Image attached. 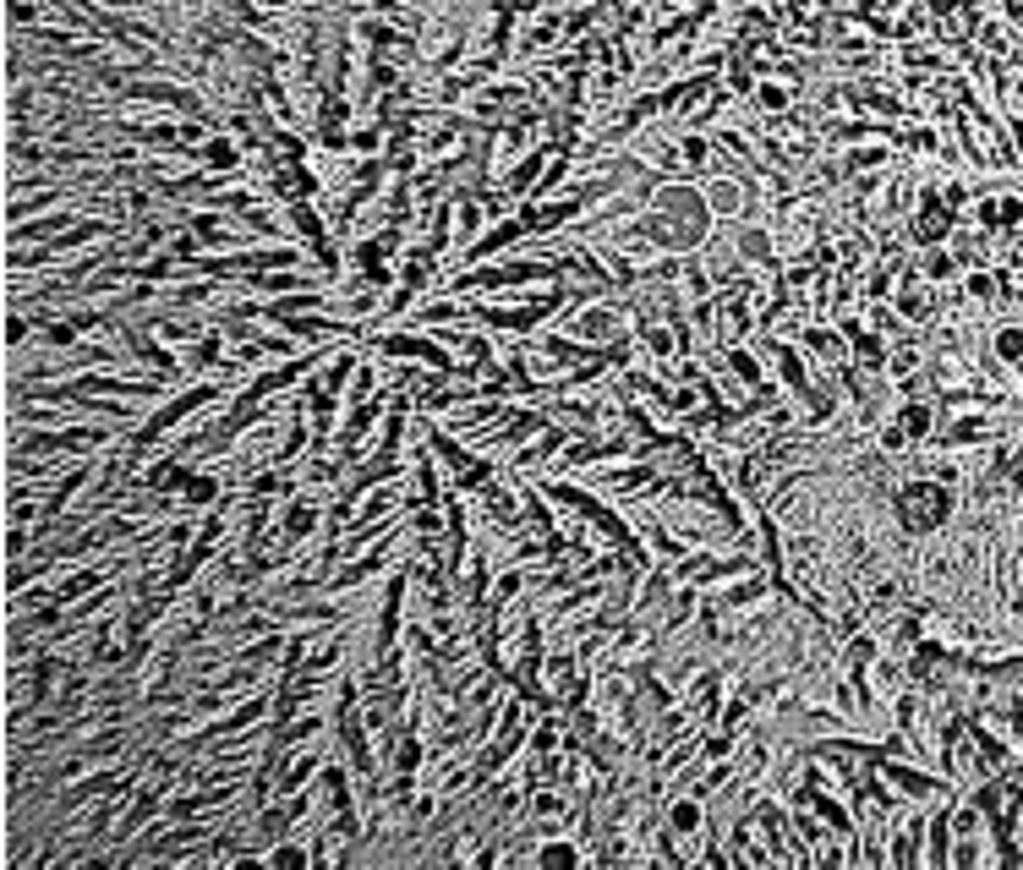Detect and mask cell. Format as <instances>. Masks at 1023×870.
<instances>
[{
	"instance_id": "cell-23",
	"label": "cell",
	"mask_w": 1023,
	"mask_h": 870,
	"mask_svg": "<svg viewBox=\"0 0 1023 870\" xmlns=\"http://www.w3.org/2000/svg\"><path fill=\"white\" fill-rule=\"evenodd\" d=\"M1018 591H1023V575H1018Z\"/></svg>"
},
{
	"instance_id": "cell-14",
	"label": "cell",
	"mask_w": 1023,
	"mask_h": 870,
	"mask_svg": "<svg viewBox=\"0 0 1023 870\" xmlns=\"http://www.w3.org/2000/svg\"><path fill=\"white\" fill-rule=\"evenodd\" d=\"M925 865H952V810L925 821Z\"/></svg>"
},
{
	"instance_id": "cell-17",
	"label": "cell",
	"mask_w": 1023,
	"mask_h": 870,
	"mask_svg": "<svg viewBox=\"0 0 1023 870\" xmlns=\"http://www.w3.org/2000/svg\"><path fill=\"white\" fill-rule=\"evenodd\" d=\"M898 427H903V438H936V405H930V400H909L898 411Z\"/></svg>"
},
{
	"instance_id": "cell-4",
	"label": "cell",
	"mask_w": 1023,
	"mask_h": 870,
	"mask_svg": "<svg viewBox=\"0 0 1023 870\" xmlns=\"http://www.w3.org/2000/svg\"><path fill=\"white\" fill-rule=\"evenodd\" d=\"M520 241H526V225H520V214H504V219H493V225L482 230V236L471 241V247L460 252V263H493V258H504L509 247H520Z\"/></svg>"
},
{
	"instance_id": "cell-7",
	"label": "cell",
	"mask_w": 1023,
	"mask_h": 870,
	"mask_svg": "<svg viewBox=\"0 0 1023 870\" xmlns=\"http://www.w3.org/2000/svg\"><path fill=\"white\" fill-rule=\"evenodd\" d=\"M312 799H318V816H334V810H351V772L340 761H323L318 783H312Z\"/></svg>"
},
{
	"instance_id": "cell-3",
	"label": "cell",
	"mask_w": 1023,
	"mask_h": 870,
	"mask_svg": "<svg viewBox=\"0 0 1023 870\" xmlns=\"http://www.w3.org/2000/svg\"><path fill=\"white\" fill-rule=\"evenodd\" d=\"M318 526H323V509L312 504V498L290 493V504L279 509V520H274V531H279V553H274V564H290V553H296Z\"/></svg>"
},
{
	"instance_id": "cell-11",
	"label": "cell",
	"mask_w": 1023,
	"mask_h": 870,
	"mask_svg": "<svg viewBox=\"0 0 1023 870\" xmlns=\"http://www.w3.org/2000/svg\"><path fill=\"white\" fill-rule=\"evenodd\" d=\"M318 772H323V750H290V761L279 767V794H307L312 783H318Z\"/></svg>"
},
{
	"instance_id": "cell-20",
	"label": "cell",
	"mask_w": 1023,
	"mask_h": 870,
	"mask_svg": "<svg viewBox=\"0 0 1023 870\" xmlns=\"http://www.w3.org/2000/svg\"><path fill=\"white\" fill-rule=\"evenodd\" d=\"M996 356L1007 367H1023V329H996Z\"/></svg>"
},
{
	"instance_id": "cell-18",
	"label": "cell",
	"mask_w": 1023,
	"mask_h": 870,
	"mask_svg": "<svg viewBox=\"0 0 1023 870\" xmlns=\"http://www.w3.org/2000/svg\"><path fill=\"white\" fill-rule=\"evenodd\" d=\"M854 362L865 367V373H876V367L887 362V345H881L876 334H854Z\"/></svg>"
},
{
	"instance_id": "cell-19",
	"label": "cell",
	"mask_w": 1023,
	"mask_h": 870,
	"mask_svg": "<svg viewBox=\"0 0 1023 870\" xmlns=\"http://www.w3.org/2000/svg\"><path fill=\"white\" fill-rule=\"evenodd\" d=\"M925 280L930 285H941V280H952V274H958V258H952V252H925Z\"/></svg>"
},
{
	"instance_id": "cell-10",
	"label": "cell",
	"mask_w": 1023,
	"mask_h": 870,
	"mask_svg": "<svg viewBox=\"0 0 1023 870\" xmlns=\"http://www.w3.org/2000/svg\"><path fill=\"white\" fill-rule=\"evenodd\" d=\"M586 860H591V849L580 838H548V832H542V843L531 849V865H548V870H575Z\"/></svg>"
},
{
	"instance_id": "cell-2",
	"label": "cell",
	"mask_w": 1023,
	"mask_h": 870,
	"mask_svg": "<svg viewBox=\"0 0 1023 870\" xmlns=\"http://www.w3.org/2000/svg\"><path fill=\"white\" fill-rule=\"evenodd\" d=\"M170 493L181 498L186 515H203V509H214L219 498H225V477H219L214 466H197V460H181L176 477H170Z\"/></svg>"
},
{
	"instance_id": "cell-16",
	"label": "cell",
	"mask_w": 1023,
	"mask_h": 870,
	"mask_svg": "<svg viewBox=\"0 0 1023 870\" xmlns=\"http://www.w3.org/2000/svg\"><path fill=\"white\" fill-rule=\"evenodd\" d=\"M750 104L761 115H788L794 110V88L788 83H777V77H755V94H750Z\"/></svg>"
},
{
	"instance_id": "cell-13",
	"label": "cell",
	"mask_w": 1023,
	"mask_h": 870,
	"mask_svg": "<svg viewBox=\"0 0 1023 870\" xmlns=\"http://www.w3.org/2000/svg\"><path fill=\"white\" fill-rule=\"evenodd\" d=\"M263 865H269V870H312L318 860H312V843H301L296 832H285L279 843L263 849Z\"/></svg>"
},
{
	"instance_id": "cell-6",
	"label": "cell",
	"mask_w": 1023,
	"mask_h": 870,
	"mask_svg": "<svg viewBox=\"0 0 1023 870\" xmlns=\"http://www.w3.org/2000/svg\"><path fill=\"white\" fill-rule=\"evenodd\" d=\"M115 570H121V564H83V570H72L66 580H55V602H61V608H72V602H83V597H93V591H104L115 580Z\"/></svg>"
},
{
	"instance_id": "cell-9",
	"label": "cell",
	"mask_w": 1023,
	"mask_h": 870,
	"mask_svg": "<svg viewBox=\"0 0 1023 870\" xmlns=\"http://www.w3.org/2000/svg\"><path fill=\"white\" fill-rule=\"evenodd\" d=\"M766 591H772V575H761V570H750L744 580H734V586H723L706 608H717V619H728V613H739V608H750V602H761Z\"/></svg>"
},
{
	"instance_id": "cell-5",
	"label": "cell",
	"mask_w": 1023,
	"mask_h": 870,
	"mask_svg": "<svg viewBox=\"0 0 1023 870\" xmlns=\"http://www.w3.org/2000/svg\"><path fill=\"white\" fill-rule=\"evenodd\" d=\"M881 777H887L892 788H898L903 799H936V794H947V783H941L936 772H920V767H909V761H898V756H881Z\"/></svg>"
},
{
	"instance_id": "cell-22",
	"label": "cell",
	"mask_w": 1023,
	"mask_h": 870,
	"mask_svg": "<svg viewBox=\"0 0 1023 870\" xmlns=\"http://www.w3.org/2000/svg\"><path fill=\"white\" fill-rule=\"evenodd\" d=\"M1018 455H1023V427H1018Z\"/></svg>"
},
{
	"instance_id": "cell-8",
	"label": "cell",
	"mask_w": 1023,
	"mask_h": 870,
	"mask_svg": "<svg viewBox=\"0 0 1023 870\" xmlns=\"http://www.w3.org/2000/svg\"><path fill=\"white\" fill-rule=\"evenodd\" d=\"M662 827H673L679 838H706V799L695 794V788H684V794H673V805H668V816H662Z\"/></svg>"
},
{
	"instance_id": "cell-1",
	"label": "cell",
	"mask_w": 1023,
	"mask_h": 870,
	"mask_svg": "<svg viewBox=\"0 0 1023 870\" xmlns=\"http://www.w3.org/2000/svg\"><path fill=\"white\" fill-rule=\"evenodd\" d=\"M892 509H898L903 531L925 537V531H936L941 520L952 515V487L947 482H903L898 493H892Z\"/></svg>"
},
{
	"instance_id": "cell-21",
	"label": "cell",
	"mask_w": 1023,
	"mask_h": 870,
	"mask_svg": "<svg viewBox=\"0 0 1023 870\" xmlns=\"http://www.w3.org/2000/svg\"><path fill=\"white\" fill-rule=\"evenodd\" d=\"M881 159H887V148H859V154H848V170H876Z\"/></svg>"
},
{
	"instance_id": "cell-12",
	"label": "cell",
	"mask_w": 1023,
	"mask_h": 870,
	"mask_svg": "<svg viewBox=\"0 0 1023 870\" xmlns=\"http://www.w3.org/2000/svg\"><path fill=\"white\" fill-rule=\"evenodd\" d=\"M717 362H723L728 373L739 378V384H744V394H750V389H766V384H772V378H766V362H761V356L750 351V345H728V351L717 356Z\"/></svg>"
},
{
	"instance_id": "cell-15",
	"label": "cell",
	"mask_w": 1023,
	"mask_h": 870,
	"mask_svg": "<svg viewBox=\"0 0 1023 870\" xmlns=\"http://www.w3.org/2000/svg\"><path fill=\"white\" fill-rule=\"evenodd\" d=\"M739 176H712L706 181V203H712V214L717 219H739V208H744V187H734Z\"/></svg>"
}]
</instances>
